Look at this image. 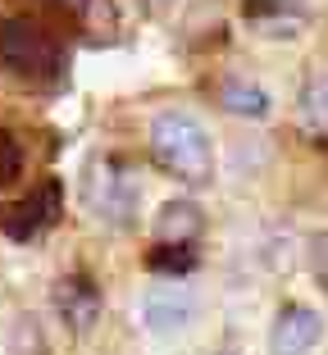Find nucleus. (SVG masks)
I'll return each mask as SVG.
<instances>
[{"label":"nucleus","mask_w":328,"mask_h":355,"mask_svg":"<svg viewBox=\"0 0 328 355\" xmlns=\"http://www.w3.org/2000/svg\"><path fill=\"white\" fill-rule=\"evenodd\" d=\"M150 155L169 178L187 182V187H201L214 178V150L205 128L196 123L182 110H164V114L150 123Z\"/></svg>","instance_id":"obj_1"},{"label":"nucleus","mask_w":328,"mask_h":355,"mask_svg":"<svg viewBox=\"0 0 328 355\" xmlns=\"http://www.w3.org/2000/svg\"><path fill=\"white\" fill-rule=\"evenodd\" d=\"M0 64L23 83H60L69 60L51 28H42L28 14H10L0 19Z\"/></svg>","instance_id":"obj_2"},{"label":"nucleus","mask_w":328,"mask_h":355,"mask_svg":"<svg viewBox=\"0 0 328 355\" xmlns=\"http://www.w3.org/2000/svg\"><path fill=\"white\" fill-rule=\"evenodd\" d=\"M137 178L128 173L119 159H101L87 178V205L96 209V219L114 223V228H128L132 214H137Z\"/></svg>","instance_id":"obj_3"},{"label":"nucleus","mask_w":328,"mask_h":355,"mask_svg":"<svg viewBox=\"0 0 328 355\" xmlns=\"http://www.w3.org/2000/svg\"><path fill=\"white\" fill-rule=\"evenodd\" d=\"M191 319H196V296H191V287H182V282H164V287H150V292L141 296V324L159 337L182 333Z\"/></svg>","instance_id":"obj_4"},{"label":"nucleus","mask_w":328,"mask_h":355,"mask_svg":"<svg viewBox=\"0 0 328 355\" xmlns=\"http://www.w3.org/2000/svg\"><path fill=\"white\" fill-rule=\"evenodd\" d=\"M319 333H324V319L310 305H283L274 328H269V351L274 355H306V351H315Z\"/></svg>","instance_id":"obj_5"},{"label":"nucleus","mask_w":328,"mask_h":355,"mask_svg":"<svg viewBox=\"0 0 328 355\" xmlns=\"http://www.w3.org/2000/svg\"><path fill=\"white\" fill-rule=\"evenodd\" d=\"M55 214H60V182H42L28 200H19L14 209L0 214V228L10 232V237L28 241V237H37L42 228H51Z\"/></svg>","instance_id":"obj_6"},{"label":"nucleus","mask_w":328,"mask_h":355,"mask_svg":"<svg viewBox=\"0 0 328 355\" xmlns=\"http://www.w3.org/2000/svg\"><path fill=\"white\" fill-rule=\"evenodd\" d=\"M55 310H60V319L74 328V333H87V328L96 324V314H101V292L92 287V278L74 273V278H64L60 287H55Z\"/></svg>","instance_id":"obj_7"},{"label":"nucleus","mask_w":328,"mask_h":355,"mask_svg":"<svg viewBox=\"0 0 328 355\" xmlns=\"http://www.w3.org/2000/svg\"><path fill=\"white\" fill-rule=\"evenodd\" d=\"M201 237V209L191 200H169L155 214V246H191Z\"/></svg>","instance_id":"obj_8"},{"label":"nucleus","mask_w":328,"mask_h":355,"mask_svg":"<svg viewBox=\"0 0 328 355\" xmlns=\"http://www.w3.org/2000/svg\"><path fill=\"white\" fill-rule=\"evenodd\" d=\"M219 105L228 114H242V119H265L269 114V92L255 83H242V78H228L219 87Z\"/></svg>","instance_id":"obj_9"},{"label":"nucleus","mask_w":328,"mask_h":355,"mask_svg":"<svg viewBox=\"0 0 328 355\" xmlns=\"http://www.w3.org/2000/svg\"><path fill=\"white\" fill-rule=\"evenodd\" d=\"M301 128L310 137H328V78H315L301 92Z\"/></svg>","instance_id":"obj_10"},{"label":"nucleus","mask_w":328,"mask_h":355,"mask_svg":"<svg viewBox=\"0 0 328 355\" xmlns=\"http://www.w3.org/2000/svg\"><path fill=\"white\" fill-rule=\"evenodd\" d=\"M60 10L74 14V23H83L87 32H105L114 28V5L110 0H55Z\"/></svg>","instance_id":"obj_11"},{"label":"nucleus","mask_w":328,"mask_h":355,"mask_svg":"<svg viewBox=\"0 0 328 355\" xmlns=\"http://www.w3.org/2000/svg\"><path fill=\"white\" fill-rule=\"evenodd\" d=\"M19 173H23V150H19V141L0 128V187H5V182H14Z\"/></svg>","instance_id":"obj_12"},{"label":"nucleus","mask_w":328,"mask_h":355,"mask_svg":"<svg viewBox=\"0 0 328 355\" xmlns=\"http://www.w3.org/2000/svg\"><path fill=\"white\" fill-rule=\"evenodd\" d=\"M310 269H315L319 287L328 292V232H324V237H315V246H310Z\"/></svg>","instance_id":"obj_13"},{"label":"nucleus","mask_w":328,"mask_h":355,"mask_svg":"<svg viewBox=\"0 0 328 355\" xmlns=\"http://www.w3.org/2000/svg\"><path fill=\"white\" fill-rule=\"evenodd\" d=\"M155 5H164V0H155Z\"/></svg>","instance_id":"obj_14"}]
</instances>
